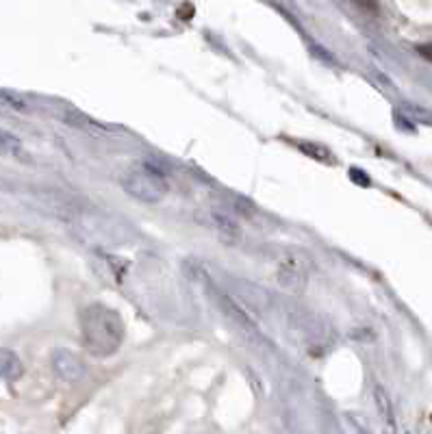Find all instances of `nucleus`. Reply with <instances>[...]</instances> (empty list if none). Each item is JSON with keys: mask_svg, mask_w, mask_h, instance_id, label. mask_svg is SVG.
Instances as JSON below:
<instances>
[{"mask_svg": "<svg viewBox=\"0 0 432 434\" xmlns=\"http://www.w3.org/2000/svg\"><path fill=\"white\" fill-rule=\"evenodd\" d=\"M80 339L85 350L96 358H107L120 350L124 322L118 311L104 304H90L80 313Z\"/></svg>", "mask_w": 432, "mask_h": 434, "instance_id": "nucleus-1", "label": "nucleus"}, {"mask_svg": "<svg viewBox=\"0 0 432 434\" xmlns=\"http://www.w3.org/2000/svg\"><path fill=\"white\" fill-rule=\"evenodd\" d=\"M122 187L128 195L141 202H159L167 195V183L159 171L150 167H137L122 176Z\"/></svg>", "mask_w": 432, "mask_h": 434, "instance_id": "nucleus-2", "label": "nucleus"}, {"mask_svg": "<svg viewBox=\"0 0 432 434\" xmlns=\"http://www.w3.org/2000/svg\"><path fill=\"white\" fill-rule=\"evenodd\" d=\"M278 284L289 294H302L308 282V258L300 252L287 254L276 270Z\"/></svg>", "mask_w": 432, "mask_h": 434, "instance_id": "nucleus-3", "label": "nucleus"}, {"mask_svg": "<svg viewBox=\"0 0 432 434\" xmlns=\"http://www.w3.org/2000/svg\"><path fill=\"white\" fill-rule=\"evenodd\" d=\"M50 363H52V371L56 373V378L64 380V382L74 385L85 375V365L78 358V354H74L72 350H66V347L54 350Z\"/></svg>", "mask_w": 432, "mask_h": 434, "instance_id": "nucleus-4", "label": "nucleus"}, {"mask_svg": "<svg viewBox=\"0 0 432 434\" xmlns=\"http://www.w3.org/2000/svg\"><path fill=\"white\" fill-rule=\"evenodd\" d=\"M230 289L235 291V300H241L244 304H248L250 308H254L256 313H263L270 308V294L265 291L263 287H258V284H252L248 280H233L230 282Z\"/></svg>", "mask_w": 432, "mask_h": 434, "instance_id": "nucleus-5", "label": "nucleus"}, {"mask_svg": "<svg viewBox=\"0 0 432 434\" xmlns=\"http://www.w3.org/2000/svg\"><path fill=\"white\" fill-rule=\"evenodd\" d=\"M220 304H222V308H224V313L230 317V320H233L246 334H250V337H258V326H256V322L252 320L250 315H246L241 308H239V304H237V300L235 298H230V296H220Z\"/></svg>", "mask_w": 432, "mask_h": 434, "instance_id": "nucleus-6", "label": "nucleus"}, {"mask_svg": "<svg viewBox=\"0 0 432 434\" xmlns=\"http://www.w3.org/2000/svg\"><path fill=\"white\" fill-rule=\"evenodd\" d=\"M24 367H22V361L18 358L16 352L11 350H0V378L3 380H18L22 375Z\"/></svg>", "mask_w": 432, "mask_h": 434, "instance_id": "nucleus-7", "label": "nucleus"}, {"mask_svg": "<svg viewBox=\"0 0 432 434\" xmlns=\"http://www.w3.org/2000/svg\"><path fill=\"white\" fill-rule=\"evenodd\" d=\"M0 155L3 157H22L24 155L22 141L9 131H0Z\"/></svg>", "mask_w": 432, "mask_h": 434, "instance_id": "nucleus-8", "label": "nucleus"}, {"mask_svg": "<svg viewBox=\"0 0 432 434\" xmlns=\"http://www.w3.org/2000/svg\"><path fill=\"white\" fill-rule=\"evenodd\" d=\"M211 222H213V226L220 230L224 237H228V239H237L239 237V226L233 219H230L228 215H224L220 211H213L211 213Z\"/></svg>", "mask_w": 432, "mask_h": 434, "instance_id": "nucleus-9", "label": "nucleus"}, {"mask_svg": "<svg viewBox=\"0 0 432 434\" xmlns=\"http://www.w3.org/2000/svg\"><path fill=\"white\" fill-rule=\"evenodd\" d=\"M373 397H376V404H378V411L380 415L385 417L387 423H393V406H391V399L387 395V391L383 387H373Z\"/></svg>", "mask_w": 432, "mask_h": 434, "instance_id": "nucleus-10", "label": "nucleus"}, {"mask_svg": "<svg viewBox=\"0 0 432 434\" xmlns=\"http://www.w3.org/2000/svg\"><path fill=\"white\" fill-rule=\"evenodd\" d=\"M298 146H300V150H302L304 155H308V157H311V159H315V161H326V163H330V161H332L330 150H328V148H324V146H320V143L306 141V143H298Z\"/></svg>", "mask_w": 432, "mask_h": 434, "instance_id": "nucleus-11", "label": "nucleus"}, {"mask_svg": "<svg viewBox=\"0 0 432 434\" xmlns=\"http://www.w3.org/2000/svg\"><path fill=\"white\" fill-rule=\"evenodd\" d=\"M0 107H7L13 111H26V100L22 96H18L16 92L0 90Z\"/></svg>", "mask_w": 432, "mask_h": 434, "instance_id": "nucleus-12", "label": "nucleus"}, {"mask_svg": "<svg viewBox=\"0 0 432 434\" xmlns=\"http://www.w3.org/2000/svg\"><path fill=\"white\" fill-rule=\"evenodd\" d=\"M417 52L424 56V59L432 61V44H424V46H417Z\"/></svg>", "mask_w": 432, "mask_h": 434, "instance_id": "nucleus-13", "label": "nucleus"}]
</instances>
